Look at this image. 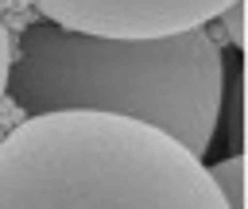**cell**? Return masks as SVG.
Returning <instances> with one entry per match:
<instances>
[{
	"instance_id": "6da1fadb",
	"label": "cell",
	"mask_w": 248,
	"mask_h": 209,
	"mask_svg": "<svg viewBox=\"0 0 248 209\" xmlns=\"http://www.w3.org/2000/svg\"><path fill=\"white\" fill-rule=\"evenodd\" d=\"M4 93L31 116L101 112L147 124L205 159L225 108V54L205 31L101 39L31 23L12 46Z\"/></svg>"
},
{
	"instance_id": "7a4b0ae2",
	"label": "cell",
	"mask_w": 248,
	"mask_h": 209,
	"mask_svg": "<svg viewBox=\"0 0 248 209\" xmlns=\"http://www.w3.org/2000/svg\"><path fill=\"white\" fill-rule=\"evenodd\" d=\"M0 209H229L202 159L101 112L27 116L0 139Z\"/></svg>"
},
{
	"instance_id": "5b68a950",
	"label": "cell",
	"mask_w": 248,
	"mask_h": 209,
	"mask_svg": "<svg viewBox=\"0 0 248 209\" xmlns=\"http://www.w3.org/2000/svg\"><path fill=\"white\" fill-rule=\"evenodd\" d=\"M217 23L225 27V39H229L232 46H244V0H236L232 8H225V12L217 15Z\"/></svg>"
},
{
	"instance_id": "277c9868",
	"label": "cell",
	"mask_w": 248,
	"mask_h": 209,
	"mask_svg": "<svg viewBox=\"0 0 248 209\" xmlns=\"http://www.w3.org/2000/svg\"><path fill=\"white\" fill-rule=\"evenodd\" d=\"M205 170H209L217 194L225 197V205L229 209H244V159L232 155V159H221V163H213Z\"/></svg>"
},
{
	"instance_id": "3957f363",
	"label": "cell",
	"mask_w": 248,
	"mask_h": 209,
	"mask_svg": "<svg viewBox=\"0 0 248 209\" xmlns=\"http://www.w3.org/2000/svg\"><path fill=\"white\" fill-rule=\"evenodd\" d=\"M236 0H35L46 23L101 39H159L213 23Z\"/></svg>"
},
{
	"instance_id": "8992f818",
	"label": "cell",
	"mask_w": 248,
	"mask_h": 209,
	"mask_svg": "<svg viewBox=\"0 0 248 209\" xmlns=\"http://www.w3.org/2000/svg\"><path fill=\"white\" fill-rule=\"evenodd\" d=\"M8 66H12V39H8V27L0 23V97L8 85Z\"/></svg>"
}]
</instances>
